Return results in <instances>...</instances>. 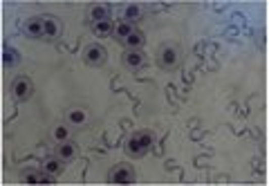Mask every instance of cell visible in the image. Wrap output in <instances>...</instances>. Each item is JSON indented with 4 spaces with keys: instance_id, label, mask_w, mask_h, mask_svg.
I'll return each instance as SVG.
<instances>
[{
    "instance_id": "obj_15",
    "label": "cell",
    "mask_w": 269,
    "mask_h": 186,
    "mask_svg": "<svg viewBox=\"0 0 269 186\" xmlns=\"http://www.w3.org/2000/svg\"><path fill=\"white\" fill-rule=\"evenodd\" d=\"M132 29H134V27H132V25H130V23H119V25H117V27H115V36H117V38H119V40H123V38H126V36H128V34H130V32H132Z\"/></svg>"
},
{
    "instance_id": "obj_5",
    "label": "cell",
    "mask_w": 269,
    "mask_h": 186,
    "mask_svg": "<svg viewBox=\"0 0 269 186\" xmlns=\"http://www.w3.org/2000/svg\"><path fill=\"white\" fill-rule=\"evenodd\" d=\"M12 95L16 101H27L32 97V83H29L27 76H18L14 81V87H12Z\"/></svg>"
},
{
    "instance_id": "obj_13",
    "label": "cell",
    "mask_w": 269,
    "mask_h": 186,
    "mask_svg": "<svg viewBox=\"0 0 269 186\" xmlns=\"http://www.w3.org/2000/svg\"><path fill=\"white\" fill-rule=\"evenodd\" d=\"M43 27H45V36H48V38H56V36H59L61 27L54 18H43Z\"/></svg>"
},
{
    "instance_id": "obj_11",
    "label": "cell",
    "mask_w": 269,
    "mask_h": 186,
    "mask_svg": "<svg viewBox=\"0 0 269 186\" xmlns=\"http://www.w3.org/2000/svg\"><path fill=\"white\" fill-rule=\"evenodd\" d=\"M76 155V146L72 142H59V146H56V157H61L63 162L67 159H72Z\"/></svg>"
},
{
    "instance_id": "obj_2",
    "label": "cell",
    "mask_w": 269,
    "mask_h": 186,
    "mask_svg": "<svg viewBox=\"0 0 269 186\" xmlns=\"http://www.w3.org/2000/svg\"><path fill=\"white\" fill-rule=\"evenodd\" d=\"M180 63V52L175 45H164L162 50H159V65H162L164 70H175Z\"/></svg>"
},
{
    "instance_id": "obj_1",
    "label": "cell",
    "mask_w": 269,
    "mask_h": 186,
    "mask_svg": "<svg viewBox=\"0 0 269 186\" xmlns=\"http://www.w3.org/2000/svg\"><path fill=\"white\" fill-rule=\"evenodd\" d=\"M151 144H153V132L151 130L134 132V135H130L128 142H126V153L130 155V157H142V155L151 148Z\"/></svg>"
},
{
    "instance_id": "obj_18",
    "label": "cell",
    "mask_w": 269,
    "mask_h": 186,
    "mask_svg": "<svg viewBox=\"0 0 269 186\" xmlns=\"http://www.w3.org/2000/svg\"><path fill=\"white\" fill-rule=\"evenodd\" d=\"M5 65L7 68H14V65H18V52L16 50H5Z\"/></svg>"
},
{
    "instance_id": "obj_6",
    "label": "cell",
    "mask_w": 269,
    "mask_h": 186,
    "mask_svg": "<svg viewBox=\"0 0 269 186\" xmlns=\"http://www.w3.org/2000/svg\"><path fill=\"white\" fill-rule=\"evenodd\" d=\"M121 61H123V65H126L128 70H137V68H142V65H144L146 56L142 54V50H126V52H123V56H121Z\"/></svg>"
},
{
    "instance_id": "obj_17",
    "label": "cell",
    "mask_w": 269,
    "mask_h": 186,
    "mask_svg": "<svg viewBox=\"0 0 269 186\" xmlns=\"http://www.w3.org/2000/svg\"><path fill=\"white\" fill-rule=\"evenodd\" d=\"M67 119H70V123H74V126H81V123L85 121V112L83 110H70V115H67Z\"/></svg>"
},
{
    "instance_id": "obj_3",
    "label": "cell",
    "mask_w": 269,
    "mask_h": 186,
    "mask_svg": "<svg viewBox=\"0 0 269 186\" xmlns=\"http://www.w3.org/2000/svg\"><path fill=\"white\" fill-rule=\"evenodd\" d=\"M83 59H85L87 65H92V68H101V65L106 63V59H108V52L103 50L101 45H90V48L85 50Z\"/></svg>"
},
{
    "instance_id": "obj_12",
    "label": "cell",
    "mask_w": 269,
    "mask_h": 186,
    "mask_svg": "<svg viewBox=\"0 0 269 186\" xmlns=\"http://www.w3.org/2000/svg\"><path fill=\"white\" fill-rule=\"evenodd\" d=\"M92 32H95L97 36H110L112 32H115V23H112L110 18L101 20V23H95L92 25Z\"/></svg>"
},
{
    "instance_id": "obj_9",
    "label": "cell",
    "mask_w": 269,
    "mask_h": 186,
    "mask_svg": "<svg viewBox=\"0 0 269 186\" xmlns=\"http://www.w3.org/2000/svg\"><path fill=\"white\" fill-rule=\"evenodd\" d=\"M23 182L25 184H54V175L50 173H25L23 175Z\"/></svg>"
},
{
    "instance_id": "obj_8",
    "label": "cell",
    "mask_w": 269,
    "mask_h": 186,
    "mask_svg": "<svg viewBox=\"0 0 269 186\" xmlns=\"http://www.w3.org/2000/svg\"><path fill=\"white\" fill-rule=\"evenodd\" d=\"M121 43L126 45V50H142V45L146 43V38H144V34L139 32V29H132V32L128 34Z\"/></svg>"
},
{
    "instance_id": "obj_14",
    "label": "cell",
    "mask_w": 269,
    "mask_h": 186,
    "mask_svg": "<svg viewBox=\"0 0 269 186\" xmlns=\"http://www.w3.org/2000/svg\"><path fill=\"white\" fill-rule=\"evenodd\" d=\"M90 18H92V23H101V20H108V9L103 7V5H95V7L90 9Z\"/></svg>"
},
{
    "instance_id": "obj_16",
    "label": "cell",
    "mask_w": 269,
    "mask_h": 186,
    "mask_svg": "<svg viewBox=\"0 0 269 186\" xmlns=\"http://www.w3.org/2000/svg\"><path fill=\"white\" fill-rule=\"evenodd\" d=\"M123 16H126L128 23H130V20H137L139 16H142V7H139V5H128L126 12H123Z\"/></svg>"
},
{
    "instance_id": "obj_19",
    "label": "cell",
    "mask_w": 269,
    "mask_h": 186,
    "mask_svg": "<svg viewBox=\"0 0 269 186\" xmlns=\"http://www.w3.org/2000/svg\"><path fill=\"white\" fill-rule=\"evenodd\" d=\"M54 139L56 142H67V139H70V130H67L65 126H56L54 128Z\"/></svg>"
},
{
    "instance_id": "obj_4",
    "label": "cell",
    "mask_w": 269,
    "mask_h": 186,
    "mask_svg": "<svg viewBox=\"0 0 269 186\" xmlns=\"http://www.w3.org/2000/svg\"><path fill=\"white\" fill-rule=\"evenodd\" d=\"M134 182V170L128 164H119L110 173V184H132Z\"/></svg>"
},
{
    "instance_id": "obj_7",
    "label": "cell",
    "mask_w": 269,
    "mask_h": 186,
    "mask_svg": "<svg viewBox=\"0 0 269 186\" xmlns=\"http://www.w3.org/2000/svg\"><path fill=\"white\" fill-rule=\"evenodd\" d=\"M25 32L32 38H43L45 36V27H43V18H29L25 23Z\"/></svg>"
},
{
    "instance_id": "obj_10",
    "label": "cell",
    "mask_w": 269,
    "mask_h": 186,
    "mask_svg": "<svg viewBox=\"0 0 269 186\" xmlns=\"http://www.w3.org/2000/svg\"><path fill=\"white\" fill-rule=\"evenodd\" d=\"M63 168H65V166H63V159H61V157H48V159H45V164H43V170H45V173L54 175V177L63 173Z\"/></svg>"
}]
</instances>
